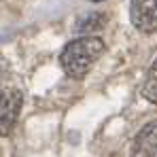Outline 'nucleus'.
I'll return each instance as SVG.
<instances>
[{"label":"nucleus","mask_w":157,"mask_h":157,"mask_svg":"<svg viewBox=\"0 0 157 157\" xmlns=\"http://www.w3.org/2000/svg\"><path fill=\"white\" fill-rule=\"evenodd\" d=\"M104 40L98 36H81L70 40L62 53H59V64L64 72L70 78H85L94 64L102 57L104 53Z\"/></svg>","instance_id":"f257e3e1"},{"label":"nucleus","mask_w":157,"mask_h":157,"mask_svg":"<svg viewBox=\"0 0 157 157\" xmlns=\"http://www.w3.org/2000/svg\"><path fill=\"white\" fill-rule=\"evenodd\" d=\"M21 104H24V98L19 89L9 87L0 94V138H6L13 134L21 113Z\"/></svg>","instance_id":"f03ea898"},{"label":"nucleus","mask_w":157,"mask_h":157,"mask_svg":"<svg viewBox=\"0 0 157 157\" xmlns=\"http://www.w3.org/2000/svg\"><path fill=\"white\" fill-rule=\"evenodd\" d=\"M130 19L142 34L157 32V0H132Z\"/></svg>","instance_id":"7ed1b4c3"},{"label":"nucleus","mask_w":157,"mask_h":157,"mask_svg":"<svg viewBox=\"0 0 157 157\" xmlns=\"http://www.w3.org/2000/svg\"><path fill=\"white\" fill-rule=\"evenodd\" d=\"M132 157H157V119L136 134Z\"/></svg>","instance_id":"20e7f679"},{"label":"nucleus","mask_w":157,"mask_h":157,"mask_svg":"<svg viewBox=\"0 0 157 157\" xmlns=\"http://www.w3.org/2000/svg\"><path fill=\"white\" fill-rule=\"evenodd\" d=\"M142 96H144L149 102L157 104V59L151 64V68H149V72H147V77H144Z\"/></svg>","instance_id":"39448f33"},{"label":"nucleus","mask_w":157,"mask_h":157,"mask_svg":"<svg viewBox=\"0 0 157 157\" xmlns=\"http://www.w3.org/2000/svg\"><path fill=\"white\" fill-rule=\"evenodd\" d=\"M4 70H6V64H4V59H2V55H0V78L4 75Z\"/></svg>","instance_id":"423d86ee"},{"label":"nucleus","mask_w":157,"mask_h":157,"mask_svg":"<svg viewBox=\"0 0 157 157\" xmlns=\"http://www.w3.org/2000/svg\"><path fill=\"white\" fill-rule=\"evenodd\" d=\"M91 2H102V0H91Z\"/></svg>","instance_id":"0eeeda50"}]
</instances>
